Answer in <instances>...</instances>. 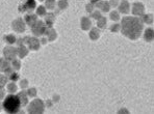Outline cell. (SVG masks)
I'll list each match as a JSON object with an SVG mask.
<instances>
[{"label":"cell","instance_id":"cell-1","mask_svg":"<svg viewBox=\"0 0 154 114\" xmlns=\"http://www.w3.org/2000/svg\"><path fill=\"white\" fill-rule=\"evenodd\" d=\"M143 24L137 18L126 17L122 21V30L127 37L131 39H137L141 35Z\"/></svg>","mask_w":154,"mask_h":114},{"label":"cell","instance_id":"cell-2","mask_svg":"<svg viewBox=\"0 0 154 114\" xmlns=\"http://www.w3.org/2000/svg\"><path fill=\"white\" fill-rule=\"evenodd\" d=\"M21 106V101L19 97L14 95H10L3 101V108L8 113H16L19 111Z\"/></svg>","mask_w":154,"mask_h":114},{"label":"cell","instance_id":"cell-3","mask_svg":"<svg viewBox=\"0 0 154 114\" xmlns=\"http://www.w3.org/2000/svg\"><path fill=\"white\" fill-rule=\"evenodd\" d=\"M25 6L28 8V10H32V8L35 6V0H27Z\"/></svg>","mask_w":154,"mask_h":114},{"label":"cell","instance_id":"cell-4","mask_svg":"<svg viewBox=\"0 0 154 114\" xmlns=\"http://www.w3.org/2000/svg\"><path fill=\"white\" fill-rule=\"evenodd\" d=\"M112 20H117V19H119V16H118V14H114L112 15Z\"/></svg>","mask_w":154,"mask_h":114}]
</instances>
